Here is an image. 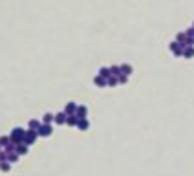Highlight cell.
<instances>
[{"mask_svg":"<svg viewBox=\"0 0 194 176\" xmlns=\"http://www.w3.org/2000/svg\"><path fill=\"white\" fill-rule=\"evenodd\" d=\"M95 83H97V84H104V81H103L101 77H95Z\"/></svg>","mask_w":194,"mask_h":176,"instance_id":"6da1fadb","label":"cell"}]
</instances>
